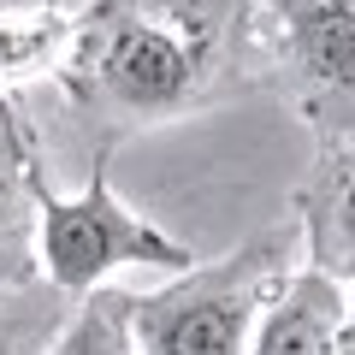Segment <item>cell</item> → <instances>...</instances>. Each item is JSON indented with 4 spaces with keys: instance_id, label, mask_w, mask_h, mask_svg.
<instances>
[{
    "instance_id": "6da1fadb",
    "label": "cell",
    "mask_w": 355,
    "mask_h": 355,
    "mask_svg": "<svg viewBox=\"0 0 355 355\" xmlns=\"http://www.w3.org/2000/svg\"><path fill=\"white\" fill-rule=\"evenodd\" d=\"M266 77L261 0H89L60 65V95L89 160L154 125L231 101Z\"/></svg>"
},
{
    "instance_id": "7a4b0ae2",
    "label": "cell",
    "mask_w": 355,
    "mask_h": 355,
    "mask_svg": "<svg viewBox=\"0 0 355 355\" xmlns=\"http://www.w3.org/2000/svg\"><path fill=\"white\" fill-rule=\"evenodd\" d=\"M302 261V225L291 219V225L237 243L219 261L166 272L160 291H137L142 355H254V331L266 308L279 302V291Z\"/></svg>"
},
{
    "instance_id": "3957f363",
    "label": "cell",
    "mask_w": 355,
    "mask_h": 355,
    "mask_svg": "<svg viewBox=\"0 0 355 355\" xmlns=\"http://www.w3.org/2000/svg\"><path fill=\"white\" fill-rule=\"evenodd\" d=\"M113 160H89V184L77 196H60L48 184V166L36 172V254L42 279L83 296L101 291L119 266H154V272H184L196 266V249L178 243L166 225L125 202L107 178Z\"/></svg>"
},
{
    "instance_id": "277c9868",
    "label": "cell",
    "mask_w": 355,
    "mask_h": 355,
    "mask_svg": "<svg viewBox=\"0 0 355 355\" xmlns=\"http://www.w3.org/2000/svg\"><path fill=\"white\" fill-rule=\"evenodd\" d=\"M266 77L314 130V148L355 137V0H261Z\"/></svg>"
},
{
    "instance_id": "5b68a950",
    "label": "cell",
    "mask_w": 355,
    "mask_h": 355,
    "mask_svg": "<svg viewBox=\"0 0 355 355\" xmlns=\"http://www.w3.org/2000/svg\"><path fill=\"white\" fill-rule=\"evenodd\" d=\"M296 225L308 266L355 284V137L314 148L308 184L296 190Z\"/></svg>"
},
{
    "instance_id": "8992f818",
    "label": "cell",
    "mask_w": 355,
    "mask_h": 355,
    "mask_svg": "<svg viewBox=\"0 0 355 355\" xmlns=\"http://www.w3.org/2000/svg\"><path fill=\"white\" fill-rule=\"evenodd\" d=\"M36 130L12 107V95H0V291L42 279L36 254Z\"/></svg>"
},
{
    "instance_id": "52a82bcc",
    "label": "cell",
    "mask_w": 355,
    "mask_h": 355,
    "mask_svg": "<svg viewBox=\"0 0 355 355\" xmlns=\"http://www.w3.org/2000/svg\"><path fill=\"white\" fill-rule=\"evenodd\" d=\"M343 314H349L343 279L302 261L279 291V302L266 308L254 355H343Z\"/></svg>"
},
{
    "instance_id": "ba28073f",
    "label": "cell",
    "mask_w": 355,
    "mask_h": 355,
    "mask_svg": "<svg viewBox=\"0 0 355 355\" xmlns=\"http://www.w3.org/2000/svg\"><path fill=\"white\" fill-rule=\"evenodd\" d=\"M71 42H77V12H65L60 0L0 12V95L36 83V77H60Z\"/></svg>"
},
{
    "instance_id": "9c48e42d",
    "label": "cell",
    "mask_w": 355,
    "mask_h": 355,
    "mask_svg": "<svg viewBox=\"0 0 355 355\" xmlns=\"http://www.w3.org/2000/svg\"><path fill=\"white\" fill-rule=\"evenodd\" d=\"M48 355H142V343H137V291H113V284L83 291Z\"/></svg>"
},
{
    "instance_id": "30bf717a",
    "label": "cell",
    "mask_w": 355,
    "mask_h": 355,
    "mask_svg": "<svg viewBox=\"0 0 355 355\" xmlns=\"http://www.w3.org/2000/svg\"><path fill=\"white\" fill-rule=\"evenodd\" d=\"M77 296L60 291L53 279H30L0 291V355H48L53 338L65 331Z\"/></svg>"
}]
</instances>
